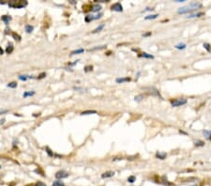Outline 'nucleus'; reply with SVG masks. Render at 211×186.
<instances>
[{"label":"nucleus","mask_w":211,"mask_h":186,"mask_svg":"<svg viewBox=\"0 0 211 186\" xmlns=\"http://www.w3.org/2000/svg\"><path fill=\"white\" fill-rule=\"evenodd\" d=\"M202 7H203L202 3L197 2V1H193V2H191L187 6H184V7L179 8L178 10H177V13H179V14L190 13V12H191L193 11L198 10V8H201Z\"/></svg>","instance_id":"f257e3e1"},{"label":"nucleus","mask_w":211,"mask_h":186,"mask_svg":"<svg viewBox=\"0 0 211 186\" xmlns=\"http://www.w3.org/2000/svg\"><path fill=\"white\" fill-rule=\"evenodd\" d=\"M8 7H11L12 8H23L27 5V1H24V0H11V1H8Z\"/></svg>","instance_id":"f03ea898"},{"label":"nucleus","mask_w":211,"mask_h":186,"mask_svg":"<svg viewBox=\"0 0 211 186\" xmlns=\"http://www.w3.org/2000/svg\"><path fill=\"white\" fill-rule=\"evenodd\" d=\"M187 104V100L184 99V98H178V99H175L174 101H171V104L174 107H178V106H182L184 104Z\"/></svg>","instance_id":"7ed1b4c3"},{"label":"nucleus","mask_w":211,"mask_h":186,"mask_svg":"<svg viewBox=\"0 0 211 186\" xmlns=\"http://www.w3.org/2000/svg\"><path fill=\"white\" fill-rule=\"evenodd\" d=\"M70 176V174L68 173L67 171L65 170H60L55 173V178L57 180H62V179H66V178H68Z\"/></svg>","instance_id":"20e7f679"},{"label":"nucleus","mask_w":211,"mask_h":186,"mask_svg":"<svg viewBox=\"0 0 211 186\" xmlns=\"http://www.w3.org/2000/svg\"><path fill=\"white\" fill-rule=\"evenodd\" d=\"M111 10H112V11H114L121 12V11H123V7H122L121 3L117 2V3H115V4H114V5L112 6Z\"/></svg>","instance_id":"39448f33"},{"label":"nucleus","mask_w":211,"mask_h":186,"mask_svg":"<svg viewBox=\"0 0 211 186\" xmlns=\"http://www.w3.org/2000/svg\"><path fill=\"white\" fill-rule=\"evenodd\" d=\"M91 11H93V12H98V11H99L100 10H101V6L99 4V3H96V4H93L92 6H91Z\"/></svg>","instance_id":"423d86ee"},{"label":"nucleus","mask_w":211,"mask_h":186,"mask_svg":"<svg viewBox=\"0 0 211 186\" xmlns=\"http://www.w3.org/2000/svg\"><path fill=\"white\" fill-rule=\"evenodd\" d=\"M115 173L114 171H107L101 175V178H102V179H107V178H111V177L115 176Z\"/></svg>","instance_id":"0eeeda50"},{"label":"nucleus","mask_w":211,"mask_h":186,"mask_svg":"<svg viewBox=\"0 0 211 186\" xmlns=\"http://www.w3.org/2000/svg\"><path fill=\"white\" fill-rule=\"evenodd\" d=\"M131 79L130 77H122V78H116V83L117 84H123V83H126V82H130Z\"/></svg>","instance_id":"6e6552de"},{"label":"nucleus","mask_w":211,"mask_h":186,"mask_svg":"<svg viewBox=\"0 0 211 186\" xmlns=\"http://www.w3.org/2000/svg\"><path fill=\"white\" fill-rule=\"evenodd\" d=\"M166 156H167V154L165 153V152H157L156 153V157L157 158H159V159H160V160H164L165 158H166Z\"/></svg>","instance_id":"1a4fd4ad"},{"label":"nucleus","mask_w":211,"mask_h":186,"mask_svg":"<svg viewBox=\"0 0 211 186\" xmlns=\"http://www.w3.org/2000/svg\"><path fill=\"white\" fill-rule=\"evenodd\" d=\"M203 15H204V12H196V13L189 14V16H187V18H195V17H201Z\"/></svg>","instance_id":"9d476101"},{"label":"nucleus","mask_w":211,"mask_h":186,"mask_svg":"<svg viewBox=\"0 0 211 186\" xmlns=\"http://www.w3.org/2000/svg\"><path fill=\"white\" fill-rule=\"evenodd\" d=\"M91 114H97L96 110H87V111H83L81 113L82 116H86V115H91Z\"/></svg>","instance_id":"9b49d317"},{"label":"nucleus","mask_w":211,"mask_h":186,"mask_svg":"<svg viewBox=\"0 0 211 186\" xmlns=\"http://www.w3.org/2000/svg\"><path fill=\"white\" fill-rule=\"evenodd\" d=\"M52 186H66L65 183L61 181V180H56L53 182Z\"/></svg>","instance_id":"f8f14e48"},{"label":"nucleus","mask_w":211,"mask_h":186,"mask_svg":"<svg viewBox=\"0 0 211 186\" xmlns=\"http://www.w3.org/2000/svg\"><path fill=\"white\" fill-rule=\"evenodd\" d=\"M84 52V50L83 48H80V49H77V50H74L72 51V52L71 53V56H74V55H79V54H82Z\"/></svg>","instance_id":"ddd939ff"},{"label":"nucleus","mask_w":211,"mask_h":186,"mask_svg":"<svg viewBox=\"0 0 211 186\" xmlns=\"http://www.w3.org/2000/svg\"><path fill=\"white\" fill-rule=\"evenodd\" d=\"M95 20V15H87L86 18H84V21L87 23H89L91 21H94Z\"/></svg>","instance_id":"4468645a"},{"label":"nucleus","mask_w":211,"mask_h":186,"mask_svg":"<svg viewBox=\"0 0 211 186\" xmlns=\"http://www.w3.org/2000/svg\"><path fill=\"white\" fill-rule=\"evenodd\" d=\"M158 16L159 14H149L145 17V20H153V19H156Z\"/></svg>","instance_id":"2eb2a0df"},{"label":"nucleus","mask_w":211,"mask_h":186,"mask_svg":"<svg viewBox=\"0 0 211 186\" xmlns=\"http://www.w3.org/2000/svg\"><path fill=\"white\" fill-rule=\"evenodd\" d=\"M13 49H14L13 45L10 43V44L8 45V47L6 48V52H7V54H11V53L13 52Z\"/></svg>","instance_id":"dca6fc26"},{"label":"nucleus","mask_w":211,"mask_h":186,"mask_svg":"<svg viewBox=\"0 0 211 186\" xmlns=\"http://www.w3.org/2000/svg\"><path fill=\"white\" fill-rule=\"evenodd\" d=\"M103 27H104V24H99V27L96 28V29H94V30H93L92 31V33H98V32H99V31H101V30H102L103 29Z\"/></svg>","instance_id":"f3484780"},{"label":"nucleus","mask_w":211,"mask_h":186,"mask_svg":"<svg viewBox=\"0 0 211 186\" xmlns=\"http://www.w3.org/2000/svg\"><path fill=\"white\" fill-rule=\"evenodd\" d=\"M194 145L196 147H203V146H205V142L202 140H196V141H194Z\"/></svg>","instance_id":"a211bd4d"},{"label":"nucleus","mask_w":211,"mask_h":186,"mask_svg":"<svg viewBox=\"0 0 211 186\" xmlns=\"http://www.w3.org/2000/svg\"><path fill=\"white\" fill-rule=\"evenodd\" d=\"M35 95V91H27V92H24L23 94V97L24 98H27V97H29V96H33Z\"/></svg>","instance_id":"6ab92c4d"},{"label":"nucleus","mask_w":211,"mask_h":186,"mask_svg":"<svg viewBox=\"0 0 211 186\" xmlns=\"http://www.w3.org/2000/svg\"><path fill=\"white\" fill-rule=\"evenodd\" d=\"M140 56H141V57H145V58H154L153 56L150 55V54H147V53H146V52L142 53V54L140 55Z\"/></svg>","instance_id":"aec40b11"},{"label":"nucleus","mask_w":211,"mask_h":186,"mask_svg":"<svg viewBox=\"0 0 211 186\" xmlns=\"http://www.w3.org/2000/svg\"><path fill=\"white\" fill-rule=\"evenodd\" d=\"M1 19H2V21H4V22H5V24H8V22H10V21L11 20V17L7 16V15H4Z\"/></svg>","instance_id":"412c9836"},{"label":"nucleus","mask_w":211,"mask_h":186,"mask_svg":"<svg viewBox=\"0 0 211 186\" xmlns=\"http://www.w3.org/2000/svg\"><path fill=\"white\" fill-rule=\"evenodd\" d=\"M143 98H145V95H143V94H140V95L135 96L134 101H143Z\"/></svg>","instance_id":"4be33fe9"},{"label":"nucleus","mask_w":211,"mask_h":186,"mask_svg":"<svg viewBox=\"0 0 211 186\" xmlns=\"http://www.w3.org/2000/svg\"><path fill=\"white\" fill-rule=\"evenodd\" d=\"M33 30H34V27H32V25H30V24L25 25V31H27V33H31Z\"/></svg>","instance_id":"5701e85b"},{"label":"nucleus","mask_w":211,"mask_h":186,"mask_svg":"<svg viewBox=\"0 0 211 186\" xmlns=\"http://www.w3.org/2000/svg\"><path fill=\"white\" fill-rule=\"evenodd\" d=\"M186 46H187V45H186L185 43H178V44H176L175 47L176 48V49H179V50H183V49H185L186 48Z\"/></svg>","instance_id":"b1692460"},{"label":"nucleus","mask_w":211,"mask_h":186,"mask_svg":"<svg viewBox=\"0 0 211 186\" xmlns=\"http://www.w3.org/2000/svg\"><path fill=\"white\" fill-rule=\"evenodd\" d=\"M106 48V45H101V46H97V47H94L92 49H89L88 51H95V50H102V49H105Z\"/></svg>","instance_id":"393cba45"},{"label":"nucleus","mask_w":211,"mask_h":186,"mask_svg":"<svg viewBox=\"0 0 211 186\" xmlns=\"http://www.w3.org/2000/svg\"><path fill=\"white\" fill-rule=\"evenodd\" d=\"M203 46H204V48L207 51V52L211 53V46H210V44H208V43H206V42H205V43L203 44Z\"/></svg>","instance_id":"a878e982"},{"label":"nucleus","mask_w":211,"mask_h":186,"mask_svg":"<svg viewBox=\"0 0 211 186\" xmlns=\"http://www.w3.org/2000/svg\"><path fill=\"white\" fill-rule=\"evenodd\" d=\"M135 180H136V177H135V176H130V177L128 178V181H129L130 183H133V182L135 181Z\"/></svg>","instance_id":"bb28decb"},{"label":"nucleus","mask_w":211,"mask_h":186,"mask_svg":"<svg viewBox=\"0 0 211 186\" xmlns=\"http://www.w3.org/2000/svg\"><path fill=\"white\" fill-rule=\"evenodd\" d=\"M28 78H29L28 75H19V79L21 81H27Z\"/></svg>","instance_id":"cd10ccee"},{"label":"nucleus","mask_w":211,"mask_h":186,"mask_svg":"<svg viewBox=\"0 0 211 186\" xmlns=\"http://www.w3.org/2000/svg\"><path fill=\"white\" fill-rule=\"evenodd\" d=\"M17 87V83L16 82H11L10 84H8V88H15Z\"/></svg>","instance_id":"c85d7f7f"},{"label":"nucleus","mask_w":211,"mask_h":186,"mask_svg":"<svg viewBox=\"0 0 211 186\" xmlns=\"http://www.w3.org/2000/svg\"><path fill=\"white\" fill-rule=\"evenodd\" d=\"M203 133H204V134L206 135V138H209L210 134H211V132H210V131H206V130H205L204 132H203Z\"/></svg>","instance_id":"c756f323"},{"label":"nucleus","mask_w":211,"mask_h":186,"mask_svg":"<svg viewBox=\"0 0 211 186\" xmlns=\"http://www.w3.org/2000/svg\"><path fill=\"white\" fill-rule=\"evenodd\" d=\"M92 69H93V67H92V66H87L86 68H84V72H88L92 71Z\"/></svg>","instance_id":"7c9ffc66"},{"label":"nucleus","mask_w":211,"mask_h":186,"mask_svg":"<svg viewBox=\"0 0 211 186\" xmlns=\"http://www.w3.org/2000/svg\"><path fill=\"white\" fill-rule=\"evenodd\" d=\"M35 186H47V185L44 182H42V181H38Z\"/></svg>","instance_id":"2f4dec72"},{"label":"nucleus","mask_w":211,"mask_h":186,"mask_svg":"<svg viewBox=\"0 0 211 186\" xmlns=\"http://www.w3.org/2000/svg\"><path fill=\"white\" fill-rule=\"evenodd\" d=\"M45 76H46V73L45 72H42V73H40L39 75V79H42V78H44L45 77Z\"/></svg>","instance_id":"473e14b6"},{"label":"nucleus","mask_w":211,"mask_h":186,"mask_svg":"<svg viewBox=\"0 0 211 186\" xmlns=\"http://www.w3.org/2000/svg\"><path fill=\"white\" fill-rule=\"evenodd\" d=\"M8 112V110L7 109H4V110H0V115H3V114H6Z\"/></svg>","instance_id":"72a5a7b5"},{"label":"nucleus","mask_w":211,"mask_h":186,"mask_svg":"<svg viewBox=\"0 0 211 186\" xmlns=\"http://www.w3.org/2000/svg\"><path fill=\"white\" fill-rule=\"evenodd\" d=\"M13 37H14L15 40H21V37L17 35V34H13Z\"/></svg>","instance_id":"f704fd0d"},{"label":"nucleus","mask_w":211,"mask_h":186,"mask_svg":"<svg viewBox=\"0 0 211 186\" xmlns=\"http://www.w3.org/2000/svg\"><path fill=\"white\" fill-rule=\"evenodd\" d=\"M74 89H75V90H80L81 92H83V91H84V90H87V89H84V88H74Z\"/></svg>","instance_id":"c9c22d12"},{"label":"nucleus","mask_w":211,"mask_h":186,"mask_svg":"<svg viewBox=\"0 0 211 186\" xmlns=\"http://www.w3.org/2000/svg\"><path fill=\"white\" fill-rule=\"evenodd\" d=\"M46 150H47V152H48V154H49L50 156H53V153H52V152H51V150L49 149V148H46Z\"/></svg>","instance_id":"e433bc0d"},{"label":"nucleus","mask_w":211,"mask_h":186,"mask_svg":"<svg viewBox=\"0 0 211 186\" xmlns=\"http://www.w3.org/2000/svg\"><path fill=\"white\" fill-rule=\"evenodd\" d=\"M151 35V32H148V33H146V34H143V37H147V36H150Z\"/></svg>","instance_id":"4c0bfd02"},{"label":"nucleus","mask_w":211,"mask_h":186,"mask_svg":"<svg viewBox=\"0 0 211 186\" xmlns=\"http://www.w3.org/2000/svg\"><path fill=\"white\" fill-rule=\"evenodd\" d=\"M3 53H4V51H3V49L0 47V55H3Z\"/></svg>","instance_id":"58836bf2"},{"label":"nucleus","mask_w":211,"mask_h":186,"mask_svg":"<svg viewBox=\"0 0 211 186\" xmlns=\"http://www.w3.org/2000/svg\"><path fill=\"white\" fill-rule=\"evenodd\" d=\"M71 4H76V2L74 1V0H71Z\"/></svg>","instance_id":"ea45409f"},{"label":"nucleus","mask_w":211,"mask_h":186,"mask_svg":"<svg viewBox=\"0 0 211 186\" xmlns=\"http://www.w3.org/2000/svg\"><path fill=\"white\" fill-rule=\"evenodd\" d=\"M4 121H5V120H2L1 121H0V124H2V123H4Z\"/></svg>","instance_id":"a19ab883"},{"label":"nucleus","mask_w":211,"mask_h":186,"mask_svg":"<svg viewBox=\"0 0 211 186\" xmlns=\"http://www.w3.org/2000/svg\"><path fill=\"white\" fill-rule=\"evenodd\" d=\"M5 3H6V2H4V1H0V4H2V5L5 4Z\"/></svg>","instance_id":"79ce46f5"},{"label":"nucleus","mask_w":211,"mask_h":186,"mask_svg":"<svg viewBox=\"0 0 211 186\" xmlns=\"http://www.w3.org/2000/svg\"><path fill=\"white\" fill-rule=\"evenodd\" d=\"M191 186H198L197 184H193V185H191Z\"/></svg>","instance_id":"37998d69"},{"label":"nucleus","mask_w":211,"mask_h":186,"mask_svg":"<svg viewBox=\"0 0 211 186\" xmlns=\"http://www.w3.org/2000/svg\"><path fill=\"white\" fill-rule=\"evenodd\" d=\"M209 140H211V134H210V136H209V138H208Z\"/></svg>","instance_id":"c03bdc74"},{"label":"nucleus","mask_w":211,"mask_h":186,"mask_svg":"<svg viewBox=\"0 0 211 186\" xmlns=\"http://www.w3.org/2000/svg\"><path fill=\"white\" fill-rule=\"evenodd\" d=\"M0 169H1V165H0Z\"/></svg>","instance_id":"a18cd8bd"}]
</instances>
